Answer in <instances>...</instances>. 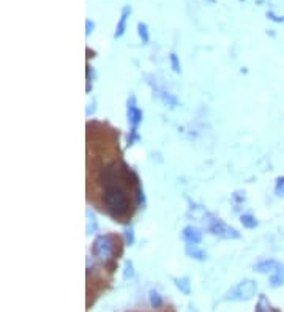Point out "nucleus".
<instances>
[{
	"instance_id": "1",
	"label": "nucleus",
	"mask_w": 284,
	"mask_h": 312,
	"mask_svg": "<svg viewBox=\"0 0 284 312\" xmlns=\"http://www.w3.org/2000/svg\"><path fill=\"white\" fill-rule=\"evenodd\" d=\"M130 169L123 165V169H118V165L114 163L104 165L100 172V181L103 183V207L107 214L112 216L116 221H123L131 214L130 212V194L128 189L122 183L125 175L130 174Z\"/></svg>"
},
{
	"instance_id": "2",
	"label": "nucleus",
	"mask_w": 284,
	"mask_h": 312,
	"mask_svg": "<svg viewBox=\"0 0 284 312\" xmlns=\"http://www.w3.org/2000/svg\"><path fill=\"white\" fill-rule=\"evenodd\" d=\"M117 245H118V238L116 235H111V233L98 235L97 240L93 241V249H92L93 256L98 260H101V262L107 263L109 260L114 259Z\"/></svg>"
},
{
	"instance_id": "3",
	"label": "nucleus",
	"mask_w": 284,
	"mask_h": 312,
	"mask_svg": "<svg viewBox=\"0 0 284 312\" xmlns=\"http://www.w3.org/2000/svg\"><path fill=\"white\" fill-rule=\"evenodd\" d=\"M257 292V284L252 279H245V281L238 282L235 287L227 292L226 300L227 301H248Z\"/></svg>"
},
{
	"instance_id": "4",
	"label": "nucleus",
	"mask_w": 284,
	"mask_h": 312,
	"mask_svg": "<svg viewBox=\"0 0 284 312\" xmlns=\"http://www.w3.org/2000/svg\"><path fill=\"white\" fill-rule=\"evenodd\" d=\"M128 107H126V115H128V123L131 125V136L128 137V142L130 145L136 141L137 137V126L139 123L142 122V112L141 109L137 107L136 104V98L134 97H130L128 98V104H126Z\"/></svg>"
},
{
	"instance_id": "5",
	"label": "nucleus",
	"mask_w": 284,
	"mask_h": 312,
	"mask_svg": "<svg viewBox=\"0 0 284 312\" xmlns=\"http://www.w3.org/2000/svg\"><path fill=\"white\" fill-rule=\"evenodd\" d=\"M208 230H210L213 235H217L219 238H224V240H237L240 238V233L235 230L234 227L227 226L226 222H223L218 218H213L208 224Z\"/></svg>"
},
{
	"instance_id": "6",
	"label": "nucleus",
	"mask_w": 284,
	"mask_h": 312,
	"mask_svg": "<svg viewBox=\"0 0 284 312\" xmlns=\"http://www.w3.org/2000/svg\"><path fill=\"white\" fill-rule=\"evenodd\" d=\"M182 237L188 245H199L202 241V232L194 226H186L185 229H183Z\"/></svg>"
},
{
	"instance_id": "7",
	"label": "nucleus",
	"mask_w": 284,
	"mask_h": 312,
	"mask_svg": "<svg viewBox=\"0 0 284 312\" xmlns=\"http://www.w3.org/2000/svg\"><path fill=\"white\" fill-rule=\"evenodd\" d=\"M131 15V6L126 5L122 8V15H120V21L117 22L116 32H114V38H122L125 30H126V22H128V17Z\"/></svg>"
},
{
	"instance_id": "8",
	"label": "nucleus",
	"mask_w": 284,
	"mask_h": 312,
	"mask_svg": "<svg viewBox=\"0 0 284 312\" xmlns=\"http://www.w3.org/2000/svg\"><path fill=\"white\" fill-rule=\"evenodd\" d=\"M283 284H284V265L278 263L276 268L273 270V273H271V276H270V285L273 289H276Z\"/></svg>"
},
{
	"instance_id": "9",
	"label": "nucleus",
	"mask_w": 284,
	"mask_h": 312,
	"mask_svg": "<svg viewBox=\"0 0 284 312\" xmlns=\"http://www.w3.org/2000/svg\"><path fill=\"white\" fill-rule=\"evenodd\" d=\"M276 265H278L276 260H273V259H265V260L259 262L254 266V270L257 273H273V270L276 268Z\"/></svg>"
},
{
	"instance_id": "10",
	"label": "nucleus",
	"mask_w": 284,
	"mask_h": 312,
	"mask_svg": "<svg viewBox=\"0 0 284 312\" xmlns=\"http://www.w3.org/2000/svg\"><path fill=\"white\" fill-rule=\"evenodd\" d=\"M186 254L191 259H196V260H205V252L204 251H200L198 245H188L186 246Z\"/></svg>"
},
{
	"instance_id": "11",
	"label": "nucleus",
	"mask_w": 284,
	"mask_h": 312,
	"mask_svg": "<svg viewBox=\"0 0 284 312\" xmlns=\"http://www.w3.org/2000/svg\"><path fill=\"white\" fill-rule=\"evenodd\" d=\"M175 281V285L180 289V292H183L185 295H189L191 294V282H189L188 278H180V279H174Z\"/></svg>"
},
{
	"instance_id": "12",
	"label": "nucleus",
	"mask_w": 284,
	"mask_h": 312,
	"mask_svg": "<svg viewBox=\"0 0 284 312\" xmlns=\"http://www.w3.org/2000/svg\"><path fill=\"white\" fill-rule=\"evenodd\" d=\"M137 33H139V38H141L144 44H147V43L150 41V33H149L147 24L139 22V24H137Z\"/></svg>"
},
{
	"instance_id": "13",
	"label": "nucleus",
	"mask_w": 284,
	"mask_h": 312,
	"mask_svg": "<svg viewBox=\"0 0 284 312\" xmlns=\"http://www.w3.org/2000/svg\"><path fill=\"white\" fill-rule=\"evenodd\" d=\"M240 221H242V224L246 227V229H254L257 226V221L254 216H251V214H242V218H240Z\"/></svg>"
},
{
	"instance_id": "14",
	"label": "nucleus",
	"mask_w": 284,
	"mask_h": 312,
	"mask_svg": "<svg viewBox=\"0 0 284 312\" xmlns=\"http://www.w3.org/2000/svg\"><path fill=\"white\" fill-rule=\"evenodd\" d=\"M150 304L153 308H161V304H163V298H161V295L158 294L156 290H151L150 292Z\"/></svg>"
},
{
	"instance_id": "15",
	"label": "nucleus",
	"mask_w": 284,
	"mask_h": 312,
	"mask_svg": "<svg viewBox=\"0 0 284 312\" xmlns=\"http://www.w3.org/2000/svg\"><path fill=\"white\" fill-rule=\"evenodd\" d=\"M256 312H270V304H268L267 298H265V296H261V298H259V303H257Z\"/></svg>"
},
{
	"instance_id": "16",
	"label": "nucleus",
	"mask_w": 284,
	"mask_h": 312,
	"mask_svg": "<svg viewBox=\"0 0 284 312\" xmlns=\"http://www.w3.org/2000/svg\"><path fill=\"white\" fill-rule=\"evenodd\" d=\"M169 60H170V66H172V69L175 73H180L182 71V68H180V62H179V57H177V54H170L169 57Z\"/></svg>"
},
{
	"instance_id": "17",
	"label": "nucleus",
	"mask_w": 284,
	"mask_h": 312,
	"mask_svg": "<svg viewBox=\"0 0 284 312\" xmlns=\"http://www.w3.org/2000/svg\"><path fill=\"white\" fill-rule=\"evenodd\" d=\"M125 235H126V243L131 246L133 243H134V233H133V229L125 227Z\"/></svg>"
},
{
	"instance_id": "18",
	"label": "nucleus",
	"mask_w": 284,
	"mask_h": 312,
	"mask_svg": "<svg viewBox=\"0 0 284 312\" xmlns=\"http://www.w3.org/2000/svg\"><path fill=\"white\" fill-rule=\"evenodd\" d=\"M276 193L280 196H284V177H280L276 180Z\"/></svg>"
},
{
	"instance_id": "19",
	"label": "nucleus",
	"mask_w": 284,
	"mask_h": 312,
	"mask_svg": "<svg viewBox=\"0 0 284 312\" xmlns=\"http://www.w3.org/2000/svg\"><path fill=\"white\" fill-rule=\"evenodd\" d=\"M85 29H87V30H85V35L88 36V35H90L92 32H93V29H95V24L90 21V19H87V21H85Z\"/></svg>"
},
{
	"instance_id": "20",
	"label": "nucleus",
	"mask_w": 284,
	"mask_h": 312,
	"mask_svg": "<svg viewBox=\"0 0 284 312\" xmlns=\"http://www.w3.org/2000/svg\"><path fill=\"white\" fill-rule=\"evenodd\" d=\"M267 17H270L271 21H275V22H283V21H284V17H283V16H281V17H280V16H276L275 13H271V11H268V13H267Z\"/></svg>"
}]
</instances>
